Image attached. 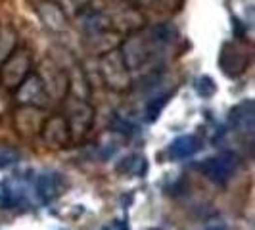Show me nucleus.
<instances>
[{
  "mask_svg": "<svg viewBox=\"0 0 255 230\" xmlns=\"http://www.w3.org/2000/svg\"><path fill=\"white\" fill-rule=\"evenodd\" d=\"M40 134H42V140L48 148H64L65 144L71 140V132H69V127H67V121L62 115L48 117L42 123Z\"/></svg>",
  "mask_w": 255,
  "mask_h": 230,
  "instance_id": "nucleus-7",
  "label": "nucleus"
},
{
  "mask_svg": "<svg viewBox=\"0 0 255 230\" xmlns=\"http://www.w3.org/2000/svg\"><path fill=\"white\" fill-rule=\"evenodd\" d=\"M19 161V152L8 148V146H0V169H6V167L13 165Z\"/></svg>",
  "mask_w": 255,
  "mask_h": 230,
  "instance_id": "nucleus-21",
  "label": "nucleus"
},
{
  "mask_svg": "<svg viewBox=\"0 0 255 230\" xmlns=\"http://www.w3.org/2000/svg\"><path fill=\"white\" fill-rule=\"evenodd\" d=\"M169 98H171V94H161V96H155V98H152L150 102L146 104V110H144V117H146V121L148 123H153L157 117H159V114H161V110L167 106V102H169Z\"/></svg>",
  "mask_w": 255,
  "mask_h": 230,
  "instance_id": "nucleus-19",
  "label": "nucleus"
},
{
  "mask_svg": "<svg viewBox=\"0 0 255 230\" xmlns=\"http://www.w3.org/2000/svg\"><path fill=\"white\" fill-rule=\"evenodd\" d=\"M205 230H227L225 227H209V229H205Z\"/></svg>",
  "mask_w": 255,
  "mask_h": 230,
  "instance_id": "nucleus-24",
  "label": "nucleus"
},
{
  "mask_svg": "<svg viewBox=\"0 0 255 230\" xmlns=\"http://www.w3.org/2000/svg\"><path fill=\"white\" fill-rule=\"evenodd\" d=\"M230 125L246 138L255 134V104L254 100H244L230 110Z\"/></svg>",
  "mask_w": 255,
  "mask_h": 230,
  "instance_id": "nucleus-8",
  "label": "nucleus"
},
{
  "mask_svg": "<svg viewBox=\"0 0 255 230\" xmlns=\"http://www.w3.org/2000/svg\"><path fill=\"white\" fill-rule=\"evenodd\" d=\"M98 69H100V75H102L108 89L115 90V92H123V90L130 89L132 75H130V71L123 62V56H121L119 48L104 52L100 56Z\"/></svg>",
  "mask_w": 255,
  "mask_h": 230,
  "instance_id": "nucleus-2",
  "label": "nucleus"
},
{
  "mask_svg": "<svg viewBox=\"0 0 255 230\" xmlns=\"http://www.w3.org/2000/svg\"><path fill=\"white\" fill-rule=\"evenodd\" d=\"M200 148H202V142H200L198 136H194V134H182V136L175 138V140L169 144L167 155L173 161H180V159H188L196 152H200Z\"/></svg>",
  "mask_w": 255,
  "mask_h": 230,
  "instance_id": "nucleus-14",
  "label": "nucleus"
},
{
  "mask_svg": "<svg viewBox=\"0 0 255 230\" xmlns=\"http://www.w3.org/2000/svg\"><path fill=\"white\" fill-rule=\"evenodd\" d=\"M106 15L115 33H132L144 27V15L134 8H115L114 12H106Z\"/></svg>",
  "mask_w": 255,
  "mask_h": 230,
  "instance_id": "nucleus-10",
  "label": "nucleus"
},
{
  "mask_svg": "<svg viewBox=\"0 0 255 230\" xmlns=\"http://www.w3.org/2000/svg\"><path fill=\"white\" fill-rule=\"evenodd\" d=\"M179 42V31L169 23H157L152 27H140L121 42V56L130 75L152 73L163 64L167 56L175 50Z\"/></svg>",
  "mask_w": 255,
  "mask_h": 230,
  "instance_id": "nucleus-1",
  "label": "nucleus"
},
{
  "mask_svg": "<svg viewBox=\"0 0 255 230\" xmlns=\"http://www.w3.org/2000/svg\"><path fill=\"white\" fill-rule=\"evenodd\" d=\"M31 73V58L25 50H13L0 65V83L4 89H17V85Z\"/></svg>",
  "mask_w": 255,
  "mask_h": 230,
  "instance_id": "nucleus-5",
  "label": "nucleus"
},
{
  "mask_svg": "<svg viewBox=\"0 0 255 230\" xmlns=\"http://www.w3.org/2000/svg\"><path fill=\"white\" fill-rule=\"evenodd\" d=\"M65 112H67L65 121H67V127L71 132V138L85 136L92 127V123H94V110H92L89 100H79V98L69 96Z\"/></svg>",
  "mask_w": 255,
  "mask_h": 230,
  "instance_id": "nucleus-4",
  "label": "nucleus"
},
{
  "mask_svg": "<svg viewBox=\"0 0 255 230\" xmlns=\"http://www.w3.org/2000/svg\"><path fill=\"white\" fill-rule=\"evenodd\" d=\"M238 169V155L234 152H221L209 159H205L202 171L207 179L215 184H227Z\"/></svg>",
  "mask_w": 255,
  "mask_h": 230,
  "instance_id": "nucleus-6",
  "label": "nucleus"
},
{
  "mask_svg": "<svg viewBox=\"0 0 255 230\" xmlns=\"http://www.w3.org/2000/svg\"><path fill=\"white\" fill-rule=\"evenodd\" d=\"M15 96H17V102L23 104V106H40V102L48 100V96L42 89V83H40L37 73H29L17 85Z\"/></svg>",
  "mask_w": 255,
  "mask_h": 230,
  "instance_id": "nucleus-11",
  "label": "nucleus"
},
{
  "mask_svg": "<svg viewBox=\"0 0 255 230\" xmlns=\"http://www.w3.org/2000/svg\"><path fill=\"white\" fill-rule=\"evenodd\" d=\"M67 73V83H69V96L79 98V100H89L90 98V87H89V79L85 69L79 64H73L69 69H65Z\"/></svg>",
  "mask_w": 255,
  "mask_h": 230,
  "instance_id": "nucleus-15",
  "label": "nucleus"
},
{
  "mask_svg": "<svg viewBox=\"0 0 255 230\" xmlns=\"http://www.w3.org/2000/svg\"><path fill=\"white\" fill-rule=\"evenodd\" d=\"M13 123L21 136H35L42 128V112L38 106H23L13 114Z\"/></svg>",
  "mask_w": 255,
  "mask_h": 230,
  "instance_id": "nucleus-9",
  "label": "nucleus"
},
{
  "mask_svg": "<svg viewBox=\"0 0 255 230\" xmlns=\"http://www.w3.org/2000/svg\"><path fill=\"white\" fill-rule=\"evenodd\" d=\"M37 12L44 27L50 29L52 33L60 35V33L67 31V15L54 0H42L37 6Z\"/></svg>",
  "mask_w": 255,
  "mask_h": 230,
  "instance_id": "nucleus-12",
  "label": "nucleus"
},
{
  "mask_svg": "<svg viewBox=\"0 0 255 230\" xmlns=\"http://www.w3.org/2000/svg\"><path fill=\"white\" fill-rule=\"evenodd\" d=\"M15 44H17L15 31L10 25H0V65L15 50Z\"/></svg>",
  "mask_w": 255,
  "mask_h": 230,
  "instance_id": "nucleus-18",
  "label": "nucleus"
},
{
  "mask_svg": "<svg viewBox=\"0 0 255 230\" xmlns=\"http://www.w3.org/2000/svg\"><path fill=\"white\" fill-rule=\"evenodd\" d=\"M69 4H73V6H85L87 2H90V0H67Z\"/></svg>",
  "mask_w": 255,
  "mask_h": 230,
  "instance_id": "nucleus-23",
  "label": "nucleus"
},
{
  "mask_svg": "<svg viewBox=\"0 0 255 230\" xmlns=\"http://www.w3.org/2000/svg\"><path fill=\"white\" fill-rule=\"evenodd\" d=\"M38 79L42 83V89L46 92L48 100H64L69 92V83H67V73L60 64L46 58L38 65Z\"/></svg>",
  "mask_w": 255,
  "mask_h": 230,
  "instance_id": "nucleus-3",
  "label": "nucleus"
},
{
  "mask_svg": "<svg viewBox=\"0 0 255 230\" xmlns=\"http://www.w3.org/2000/svg\"><path fill=\"white\" fill-rule=\"evenodd\" d=\"M248 65V54L236 46V44H227L223 46V54H221V67L223 73H227L229 77H238L244 73Z\"/></svg>",
  "mask_w": 255,
  "mask_h": 230,
  "instance_id": "nucleus-13",
  "label": "nucleus"
},
{
  "mask_svg": "<svg viewBox=\"0 0 255 230\" xmlns=\"http://www.w3.org/2000/svg\"><path fill=\"white\" fill-rule=\"evenodd\" d=\"M8 98H6V94H4V90L0 89V114H4L6 112V108H8V102H6Z\"/></svg>",
  "mask_w": 255,
  "mask_h": 230,
  "instance_id": "nucleus-22",
  "label": "nucleus"
},
{
  "mask_svg": "<svg viewBox=\"0 0 255 230\" xmlns=\"http://www.w3.org/2000/svg\"><path fill=\"white\" fill-rule=\"evenodd\" d=\"M194 90H196L202 98H209V96H213V94L217 92V85H215V81H213L211 77L204 75L194 83Z\"/></svg>",
  "mask_w": 255,
  "mask_h": 230,
  "instance_id": "nucleus-20",
  "label": "nucleus"
},
{
  "mask_svg": "<svg viewBox=\"0 0 255 230\" xmlns=\"http://www.w3.org/2000/svg\"><path fill=\"white\" fill-rule=\"evenodd\" d=\"M60 190H62V177L58 173H44L38 177L37 192L42 202H48L52 198H56Z\"/></svg>",
  "mask_w": 255,
  "mask_h": 230,
  "instance_id": "nucleus-16",
  "label": "nucleus"
},
{
  "mask_svg": "<svg viewBox=\"0 0 255 230\" xmlns=\"http://www.w3.org/2000/svg\"><path fill=\"white\" fill-rule=\"evenodd\" d=\"M146 159L142 157V155H136V153H132V155H127V157H123L117 165H115V171H119V173H123V175H132V177H142L144 173H146Z\"/></svg>",
  "mask_w": 255,
  "mask_h": 230,
  "instance_id": "nucleus-17",
  "label": "nucleus"
}]
</instances>
